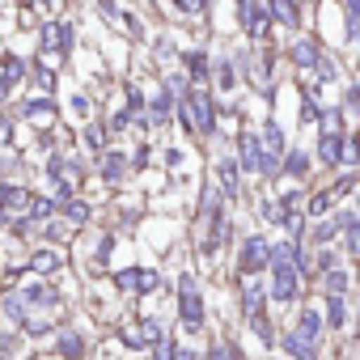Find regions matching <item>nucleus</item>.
Masks as SVG:
<instances>
[{
  "label": "nucleus",
  "instance_id": "nucleus-1",
  "mask_svg": "<svg viewBox=\"0 0 360 360\" xmlns=\"http://www.w3.org/2000/svg\"><path fill=\"white\" fill-rule=\"evenodd\" d=\"M178 314H183V326L187 330H200L204 326V297H200L195 276H183V284H178Z\"/></svg>",
  "mask_w": 360,
  "mask_h": 360
},
{
  "label": "nucleus",
  "instance_id": "nucleus-2",
  "mask_svg": "<svg viewBox=\"0 0 360 360\" xmlns=\"http://www.w3.org/2000/svg\"><path fill=\"white\" fill-rule=\"evenodd\" d=\"M267 263H271V242L267 238H246L242 250H238V271L242 276H259Z\"/></svg>",
  "mask_w": 360,
  "mask_h": 360
},
{
  "label": "nucleus",
  "instance_id": "nucleus-3",
  "mask_svg": "<svg viewBox=\"0 0 360 360\" xmlns=\"http://www.w3.org/2000/svg\"><path fill=\"white\" fill-rule=\"evenodd\" d=\"M297 276H301V271H297L292 263H271L267 297H271V301H280V305H284V301H292V297H297Z\"/></svg>",
  "mask_w": 360,
  "mask_h": 360
},
{
  "label": "nucleus",
  "instance_id": "nucleus-4",
  "mask_svg": "<svg viewBox=\"0 0 360 360\" xmlns=\"http://www.w3.org/2000/svg\"><path fill=\"white\" fill-rule=\"evenodd\" d=\"M263 301H267V284L255 280V276H246V280H242V309H246V318L263 314Z\"/></svg>",
  "mask_w": 360,
  "mask_h": 360
},
{
  "label": "nucleus",
  "instance_id": "nucleus-5",
  "mask_svg": "<svg viewBox=\"0 0 360 360\" xmlns=\"http://www.w3.org/2000/svg\"><path fill=\"white\" fill-rule=\"evenodd\" d=\"M284 352H288L292 360H318V339L292 330V335H284Z\"/></svg>",
  "mask_w": 360,
  "mask_h": 360
},
{
  "label": "nucleus",
  "instance_id": "nucleus-6",
  "mask_svg": "<svg viewBox=\"0 0 360 360\" xmlns=\"http://www.w3.org/2000/svg\"><path fill=\"white\" fill-rule=\"evenodd\" d=\"M322 288H326L330 297H343V292L352 288V276H347L343 267H326V271H322Z\"/></svg>",
  "mask_w": 360,
  "mask_h": 360
},
{
  "label": "nucleus",
  "instance_id": "nucleus-7",
  "mask_svg": "<svg viewBox=\"0 0 360 360\" xmlns=\"http://www.w3.org/2000/svg\"><path fill=\"white\" fill-rule=\"evenodd\" d=\"M288 178H305L309 174V153L305 148H288V157H284V165H280Z\"/></svg>",
  "mask_w": 360,
  "mask_h": 360
},
{
  "label": "nucleus",
  "instance_id": "nucleus-8",
  "mask_svg": "<svg viewBox=\"0 0 360 360\" xmlns=\"http://www.w3.org/2000/svg\"><path fill=\"white\" fill-rule=\"evenodd\" d=\"M292 60H297L301 68H314V64L322 60V56H318V43H314V39H297V43H292Z\"/></svg>",
  "mask_w": 360,
  "mask_h": 360
},
{
  "label": "nucleus",
  "instance_id": "nucleus-9",
  "mask_svg": "<svg viewBox=\"0 0 360 360\" xmlns=\"http://www.w3.org/2000/svg\"><path fill=\"white\" fill-rule=\"evenodd\" d=\"M0 208H5V212L9 208H30V191L26 187H13V183L0 187Z\"/></svg>",
  "mask_w": 360,
  "mask_h": 360
},
{
  "label": "nucleus",
  "instance_id": "nucleus-10",
  "mask_svg": "<svg viewBox=\"0 0 360 360\" xmlns=\"http://www.w3.org/2000/svg\"><path fill=\"white\" fill-rule=\"evenodd\" d=\"M259 161H263V140L259 136H242V165L259 169Z\"/></svg>",
  "mask_w": 360,
  "mask_h": 360
},
{
  "label": "nucleus",
  "instance_id": "nucleus-11",
  "mask_svg": "<svg viewBox=\"0 0 360 360\" xmlns=\"http://www.w3.org/2000/svg\"><path fill=\"white\" fill-rule=\"evenodd\" d=\"M267 5H271V13H276L284 26H297V22H301V13H297V0H267Z\"/></svg>",
  "mask_w": 360,
  "mask_h": 360
},
{
  "label": "nucleus",
  "instance_id": "nucleus-12",
  "mask_svg": "<svg viewBox=\"0 0 360 360\" xmlns=\"http://www.w3.org/2000/svg\"><path fill=\"white\" fill-rule=\"evenodd\" d=\"M339 153H343V140H339V136H322V140H318V157H322L326 165H339Z\"/></svg>",
  "mask_w": 360,
  "mask_h": 360
},
{
  "label": "nucleus",
  "instance_id": "nucleus-13",
  "mask_svg": "<svg viewBox=\"0 0 360 360\" xmlns=\"http://www.w3.org/2000/svg\"><path fill=\"white\" fill-rule=\"evenodd\" d=\"M343 322H347V301H343V297H326V326L339 330Z\"/></svg>",
  "mask_w": 360,
  "mask_h": 360
},
{
  "label": "nucleus",
  "instance_id": "nucleus-14",
  "mask_svg": "<svg viewBox=\"0 0 360 360\" xmlns=\"http://www.w3.org/2000/svg\"><path fill=\"white\" fill-rule=\"evenodd\" d=\"M297 330H301V335H309V339H318V335H322V318H318V309H301Z\"/></svg>",
  "mask_w": 360,
  "mask_h": 360
},
{
  "label": "nucleus",
  "instance_id": "nucleus-15",
  "mask_svg": "<svg viewBox=\"0 0 360 360\" xmlns=\"http://www.w3.org/2000/svg\"><path fill=\"white\" fill-rule=\"evenodd\" d=\"M221 191L229 200H238V165L233 161H221Z\"/></svg>",
  "mask_w": 360,
  "mask_h": 360
},
{
  "label": "nucleus",
  "instance_id": "nucleus-16",
  "mask_svg": "<svg viewBox=\"0 0 360 360\" xmlns=\"http://www.w3.org/2000/svg\"><path fill=\"white\" fill-rule=\"evenodd\" d=\"M102 178H106V183H119V178H123V157L119 153H106L102 157Z\"/></svg>",
  "mask_w": 360,
  "mask_h": 360
},
{
  "label": "nucleus",
  "instance_id": "nucleus-17",
  "mask_svg": "<svg viewBox=\"0 0 360 360\" xmlns=\"http://www.w3.org/2000/svg\"><path fill=\"white\" fill-rule=\"evenodd\" d=\"M51 110H56V106H51V98H30V102L22 106V115H26V119H43V115H51Z\"/></svg>",
  "mask_w": 360,
  "mask_h": 360
},
{
  "label": "nucleus",
  "instance_id": "nucleus-18",
  "mask_svg": "<svg viewBox=\"0 0 360 360\" xmlns=\"http://www.w3.org/2000/svg\"><path fill=\"white\" fill-rule=\"evenodd\" d=\"M259 217L271 221V225H280V221H284V204H280V200H263V204H259Z\"/></svg>",
  "mask_w": 360,
  "mask_h": 360
},
{
  "label": "nucleus",
  "instance_id": "nucleus-19",
  "mask_svg": "<svg viewBox=\"0 0 360 360\" xmlns=\"http://www.w3.org/2000/svg\"><path fill=\"white\" fill-rule=\"evenodd\" d=\"M60 352L77 360V356H81V335H77V330H64V335H60Z\"/></svg>",
  "mask_w": 360,
  "mask_h": 360
},
{
  "label": "nucleus",
  "instance_id": "nucleus-20",
  "mask_svg": "<svg viewBox=\"0 0 360 360\" xmlns=\"http://www.w3.org/2000/svg\"><path fill=\"white\" fill-rule=\"evenodd\" d=\"M187 68H191V81H204V77H208V60H204L200 51L187 56Z\"/></svg>",
  "mask_w": 360,
  "mask_h": 360
},
{
  "label": "nucleus",
  "instance_id": "nucleus-21",
  "mask_svg": "<svg viewBox=\"0 0 360 360\" xmlns=\"http://www.w3.org/2000/svg\"><path fill=\"white\" fill-rule=\"evenodd\" d=\"M51 267H60V255L56 250H39L34 255V271H51Z\"/></svg>",
  "mask_w": 360,
  "mask_h": 360
},
{
  "label": "nucleus",
  "instance_id": "nucleus-22",
  "mask_svg": "<svg viewBox=\"0 0 360 360\" xmlns=\"http://www.w3.org/2000/svg\"><path fill=\"white\" fill-rule=\"evenodd\" d=\"M335 233H339V225H335V221H322V225L314 229V242H318V246H326V242H330Z\"/></svg>",
  "mask_w": 360,
  "mask_h": 360
},
{
  "label": "nucleus",
  "instance_id": "nucleus-23",
  "mask_svg": "<svg viewBox=\"0 0 360 360\" xmlns=\"http://www.w3.org/2000/svg\"><path fill=\"white\" fill-rule=\"evenodd\" d=\"M131 292H157V271H140Z\"/></svg>",
  "mask_w": 360,
  "mask_h": 360
},
{
  "label": "nucleus",
  "instance_id": "nucleus-24",
  "mask_svg": "<svg viewBox=\"0 0 360 360\" xmlns=\"http://www.w3.org/2000/svg\"><path fill=\"white\" fill-rule=\"evenodd\" d=\"M208 360H238V347H233V343H217V347L208 352Z\"/></svg>",
  "mask_w": 360,
  "mask_h": 360
},
{
  "label": "nucleus",
  "instance_id": "nucleus-25",
  "mask_svg": "<svg viewBox=\"0 0 360 360\" xmlns=\"http://www.w3.org/2000/svg\"><path fill=\"white\" fill-rule=\"evenodd\" d=\"M352 187H356V174H352V169H347V174H339V183H335V187H330V195H347V191H352Z\"/></svg>",
  "mask_w": 360,
  "mask_h": 360
},
{
  "label": "nucleus",
  "instance_id": "nucleus-26",
  "mask_svg": "<svg viewBox=\"0 0 360 360\" xmlns=\"http://www.w3.org/2000/svg\"><path fill=\"white\" fill-rule=\"evenodd\" d=\"M136 276H140V267H127V271H119L115 280H119V288H127V292H131V288H136Z\"/></svg>",
  "mask_w": 360,
  "mask_h": 360
},
{
  "label": "nucleus",
  "instance_id": "nucleus-27",
  "mask_svg": "<svg viewBox=\"0 0 360 360\" xmlns=\"http://www.w3.org/2000/svg\"><path fill=\"white\" fill-rule=\"evenodd\" d=\"M326 208H330V195H314L309 200V217H322Z\"/></svg>",
  "mask_w": 360,
  "mask_h": 360
},
{
  "label": "nucleus",
  "instance_id": "nucleus-28",
  "mask_svg": "<svg viewBox=\"0 0 360 360\" xmlns=\"http://www.w3.org/2000/svg\"><path fill=\"white\" fill-rule=\"evenodd\" d=\"M68 217H72V225H81V221H89V208L85 204H68Z\"/></svg>",
  "mask_w": 360,
  "mask_h": 360
},
{
  "label": "nucleus",
  "instance_id": "nucleus-29",
  "mask_svg": "<svg viewBox=\"0 0 360 360\" xmlns=\"http://www.w3.org/2000/svg\"><path fill=\"white\" fill-rule=\"evenodd\" d=\"M85 140H89V148H102L106 136H102V127H85Z\"/></svg>",
  "mask_w": 360,
  "mask_h": 360
},
{
  "label": "nucleus",
  "instance_id": "nucleus-30",
  "mask_svg": "<svg viewBox=\"0 0 360 360\" xmlns=\"http://www.w3.org/2000/svg\"><path fill=\"white\" fill-rule=\"evenodd\" d=\"M72 110L85 119V115H89V98H85V94H77V98H72Z\"/></svg>",
  "mask_w": 360,
  "mask_h": 360
},
{
  "label": "nucleus",
  "instance_id": "nucleus-31",
  "mask_svg": "<svg viewBox=\"0 0 360 360\" xmlns=\"http://www.w3.org/2000/svg\"><path fill=\"white\" fill-rule=\"evenodd\" d=\"M169 360H200V356H195L191 347H174V352H169Z\"/></svg>",
  "mask_w": 360,
  "mask_h": 360
},
{
  "label": "nucleus",
  "instance_id": "nucleus-32",
  "mask_svg": "<svg viewBox=\"0 0 360 360\" xmlns=\"http://www.w3.org/2000/svg\"><path fill=\"white\" fill-rule=\"evenodd\" d=\"M9 140V119H0V144Z\"/></svg>",
  "mask_w": 360,
  "mask_h": 360
},
{
  "label": "nucleus",
  "instance_id": "nucleus-33",
  "mask_svg": "<svg viewBox=\"0 0 360 360\" xmlns=\"http://www.w3.org/2000/svg\"><path fill=\"white\" fill-rule=\"evenodd\" d=\"M34 360H47V356H34Z\"/></svg>",
  "mask_w": 360,
  "mask_h": 360
}]
</instances>
